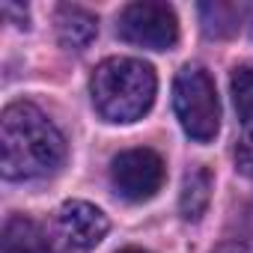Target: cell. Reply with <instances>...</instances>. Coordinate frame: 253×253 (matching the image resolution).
Wrapping results in <instances>:
<instances>
[{
  "instance_id": "obj_1",
  "label": "cell",
  "mask_w": 253,
  "mask_h": 253,
  "mask_svg": "<svg viewBox=\"0 0 253 253\" xmlns=\"http://www.w3.org/2000/svg\"><path fill=\"white\" fill-rule=\"evenodd\" d=\"M66 140L30 101H12L0 116V170L9 182H30L60 170Z\"/></svg>"
},
{
  "instance_id": "obj_2",
  "label": "cell",
  "mask_w": 253,
  "mask_h": 253,
  "mask_svg": "<svg viewBox=\"0 0 253 253\" xmlns=\"http://www.w3.org/2000/svg\"><path fill=\"white\" fill-rule=\"evenodd\" d=\"M158 78L155 69L134 57H110L104 60L89 81L92 104L107 122H134L155 101Z\"/></svg>"
},
{
  "instance_id": "obj_3",
  "label": "cell",
  "mask_w": 253,
  "mask_h": 253,
  "mask_svg": "<svg viewBox=\"0 0 253 253\" xmlns=\"http://www.w3.org/2000/svg\"><path fill=\"white\" fill-rule=\"evenodd\" d=\"M173 107L191 140L209 143L220 131V101L203 66H185L173 81Z\"/></svg>"
},
{
  "instance_id": "obj_4",
  "label": "cell",
  "mask_w": 253,
  "mask_h": 253,
  "mask_svg": "<svg viewBox=\"0 0 253 253\" xmlns=\"http://www.w3.org/2000/svg\"><path fill=\"white\" fill-rule=\"evenodd\" d=\"M107 226L110 223L101 209L84 200H72L54 211L45 229V241L51 253H92L107 235Z\"/></svg>"
},
{
  "instance_id": "obj_5",
  "label": "cell",
  "mask_w": 253,
  "mask_h": 253,
  "mask_svg": "<svg viewBox=\"0 0 253 253\" xmlns=\"http://www.w3.org/2000/svg\"><path fill=\"white\" fill-rule=\"evenodd\" d=\"M116 33L122 42L149 48V51H170L179 39V18L173 6L158 0H137L119 12Z\"/></svg>"
},
{
  "instance_id": "obj_6",
  "label": "cell",
  "mask_w": 253,
  "mask_h": 253,
  "mask_svg": "<svg viewBox=\"0 0 253 253\" xmlns=\"http://www.w3.org/2000/svg\"><path fill=\"white\" fill-rule=\"evenodd\" d=\"M110 182L122 200L146 203L164 185V161L152 149H125L110 161Z\"/></svg>"
},
{
  "instance_id": "obj_7",
  "label": "cell",
  "mask_w": 253,
  "mask_h": 253,
  "mask_svg": "<svg viewBox=\"0 0 253 253\" xmlns=\"http://www.w3.org/2000/svg\"><path fill=\"white\" fill-rule=\"evenodd\" d=\"M54 24H57L60 42H63L66 48H72V51H84V48L95 39V33H98L95 15L86 12V9H81V6H69V3L57 9Z\"/></svg>"
},
{
  "instance_id": "obj_8",
  "label": "cell",
  "mask_w": 253,
  "mask_h": 253,
  "mask_svg": "<svg viewBox=\"0 0 253 253\" xmlns=\"http://www.w3.org/2000/svg\"><path fill=\"white\" fill-rule=\"evenodd\" d=\"M3 253H51L45 232L30 217H9L3 226Z\"/></svg>"
},
{
  "instance_id": "obj_9",
  "label": "cell",
  "mask_w": 253,
  "mask_h": 253,
  "mask_svg": "<svg viewBox=\"0 0 253 253\" xmlns=\"http://www.w3.org/2000/svg\"><path fill=\"white\" fill-rule=\"evenodd\" d=\"M209 197H211V176H209L206 167H194L185 176V182H182V197H179L182 217L185 220H197L206 211Z\"/></svg>"
},
{
  "instance_id": "obj_10",
  "label": "cell",
  "mask_w": 253,
  "mask_h": 253,
  "mask_svg": "<svg viewBox=\"0 0 253 253\" xmlns=\"http://www.w3.org/2000/svg\"><path fill=\"white\" fill-rule=\"evenodd\" d=\"M241 6L235 3H203L200 15H203V30L209 36H232L241 27Z\"/></svg>"
},
{
  "instance_id": "obj_11",
  "label": "cell",
  "mask_w": 253,
  "mask_h": 253,
  "mask_svg": "<svg viewBox=\"0 0 253 253\" xmlns=\"http://www.w3.org/2000/svg\"><path fill=\"white\" fill-rule=\"evenodd\" d=\"M229 92H232V104L238 110L241 119H253V66H238L229 78Z\"/></svg>"
},
{
  "instance_id": "obj_12",
  "label": "cell",
  "mask_w": 253,
  "mask_h": 253,
  "mask_svg": "<svg viewBox=\"0 0 253 253\" xmlns=\"http://www.w3.org/2000/svg\"><path fill=\"white\" fill-rule=\"evenodd\" d=\"M235 170L247 179H253V125H247L244 134L235 143Z\"/></svg>"
},
{
  "instance_id": "obj_13",
  "label": "cell",
  "mask_w": 253,
  "mask_h": 253,
  "mask_svg": "<svg viewBox=\"0 0 253 253\" xmlns=\"http://www.w3.org/2000/svg\"><path fill=\"white\" fill-rule=\"evenodd\" d=\"M119 253H146V250H137V247H128V250H119Z\"/></svg>"
}]
</instances>
